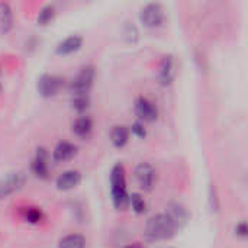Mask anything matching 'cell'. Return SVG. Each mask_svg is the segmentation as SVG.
<instances>
[{
	"instance_id": "6da1fadb",
	"label": "cell",
	"mask_w": 248,
	"mask_h": 248,
	"mask_svg": "<svg viewBox=\"0 0 248 248\" xmlns=\"http://www.w3.org/2000/svg\"><path fill=\"white\" fill-rule=\"evenodd\" d=\"M176 230L177 227L167 214H157L147 221L144 235L151 241H161L171 238Z\"/></svg>"
},
{
	"instance_id": "7a4b0ae2",
	"label": "cell",
	"mask_w": 248,
	"mask_h": 248,
	"mask_svg": "<svg viewBox=\"0 0 248 248\" xmlns=\"http://www.w3.org/2000/svg\"><path fill=\"white\" fill-rule=\"evenodd\" d=\"M110 193L113 206L116 209H125L129 203V196L126 192V173L122 164L113 166L110 171Z\"/></svg>"
},
{
	"instance_id": "3957f363",
	"label": "cell",
	"mask_w": 248,
	"mask_h": 248,
	"mask_svg": "<svg viewBox=\"0 0 248 248\" xmlns=\"http://www.w3.org/2000/svg\"><path fill=\"white\" fill-rule=\"evenodd\" d=\"M94 67L93 65H84L78 70V73L70 80L68 83V90L71 92V94H77V93H89V90L93 86V80H94Z\"/></svg>"
},
{
	"instance_id": "277c9868",
	"label": "cell",
	"mask_w": 248,
	"mask_h": 248,
	"mask_svg": "<svg viewBox=\"0 0 248 248\" xmlns=\"http://www.w3.org/2000/svg\"><path fill=\"white\" fill-rule=\"evenodd\" d=\"M64 87V77L58 74H42L38 78L36 89L42 97H52Z\"/></svg>"
},
{
	"instance_id": "5b68a950",
	"label": "cell",
	"mask_w": 248,
	"mask_h": 248,
	"mask_svg": "<svg viewBox=\"0 0 248 248\" xmlns=\"http://www.w3.org/2000/svg\"><path fill=\"white\" fill-rule=\"evenodd\" d=\"M26 183V174L22 171L9 173L0 179V199H4L16 192H19Z\"/></svg>"
},
{
	"instance_id": "8992f818",
	"label": "cell",
	"mask_w": 248,
	"mask_h": 248,
	"mask_svg": "<svg viewBox=\"0 0 248 248\" xmlns=\"http://www.w3.org/2000/svg\"><path fill=\"white\" fill-rule=\"evenodd\" d=\"M140 20L147 28H157L164 20V10L160 3H148L140 12Z\"/></svg>"
},
{
	"instance_id": "52a82bcc",
	"label": "cell",
	"mask_w": 248,
	"mask_h": 248,
	"mask_svg": "<svg viewBox=\"0 0 248 248\" xmlns=\"http://www.w3.org/2000/svg\"><path fill=\"white\" fill-rule=\"evenodd\" d=\"M135 179L145 192L151 190L155 182V170L150 163H140L135 169Z\"/></svg>"
},
{
	"instance_id": "ba28073f",
	"label": "cell",
	"mask_w": 248,
	"mask_h": 248,
	"mask_svg": "<svg viewBox=\"0 0 248 248\" xmlns=\"http://www.w3.org/2000/svg\"><path fill=\"white\" fill-rule=\"evenodd\" d=\"M135 112L140 116V119L147 121V122H153L158 116L157 106L145 96L137 97V100H135Z\"/></svg>"
},
{
	"instance_id": "9c48e42d",
	"label": "cell",
	"mask_w": 248,
	"mask_h": 248,
	"mask_svg": "<svg viewBox=\"0 0 248 248\" xmlns=\"http://www.w3.org/2000/svg\"><path fill=\"white\" fill-rule=\"evenodd\" d=\"M176 74V62L173 55H164L160 61L158 67V80L163 86H169Z\"/></svg>"
},
{
	"instance_id": "30bf717a",
	"label": "cell",
	"mask_w": 248,
	"mask_h": 248,
	"mask_svg": "<svg viewBox=\"0 0 248 248\" xmlns=\"http://www.w3.org/2000/svg\"><path fill=\"white\" fill-rule=\"evenodd\" d=\"M31 171L39 177V179H46L49 174V169H48V153L45 148H38L36 150V155L33 157L32 163H31Z\"/></svg>"
},
{
	"instance_id": "8fae6325",
	"label": "cell",
	"mask_w": 248,
	"mask_h": 248,
	"mask_svg": "<svg viewBox=\"0 0 248 248\" xmlns=\"http://www.w3.org/2000/svg\"><path fill=\"white\" fill-rule=\"evenodd\" d=\"M81 182V174L78 170H67L64 173H61L57 180H55V186L58 190L67 192L74 189L78 183Z\"/></svg>"
},
{
	"instance_id": "7c38bea8",
	"label": "cell",
	"mask_w": 248,
	"mask_h": 248,
	"mask_svg": "<svg viewBox=\"0 0 248 248\" xmlns=\"http://www.w3.org/2000/svg\"><path fill=\"white\" fill-rule=\"evenodd\" d=\"M83 45V38L80 35H70L67 38H64L61 42H58L55 52L60 55H68L73 54L76 51H78Z\"/></svg>"
},
{
	"instance_id": "4fadbf2b",
	"label": "cell",
	"mask_w": 248,
	"mask_h": 248,
	"mask_svg": "<svg viewBox=\"0 0 248 248\" xmlns=\"http://www.w3.org/2000/svg\"><path fill=\"white\" fill-rule=\"evenodd\" d=\"M166 214L171 218V221L174 222V225H176L177 228L183 227V225L187 222V219H189V212H187V209H186L182 203H179V202H171V203H169Z\"/></svg>"
},
{
	"instance_id": "5bb4252c",
	"label": "cell",
	"mask_w": 248,
	"mask_h": 248,
	"mask_svg": "<svg viewBox=\"0 0 248 248\" xmlns=\"http://www.w3.org/2000/svg\"><path fill=\"white\" fill-rule=\"evenodd\" d=\"M15 25L13 10L7 1H0V35H7Z\"/></svg>"
},
{
	"instance_id": "9a60e30c",
	"label": "cell",
	"mask_w": 248,
	"mask_h": 248,
	"mask_svg": "<svg viewBox=\"0 0 248 248\" xmlns=\"http://www.w3.org/2000/svg\"><path fill=\"white\" fill-rule=\"evenodd\" d=\"M77 153V147L68 141H60L52 150V158L55 161H67L74 157Z\"/></svg>"
},
{
	"instance_id": "2e32d148",
	"label": "cell",
	"mask_w": 248,
	"mask_h": 248,
	"mask_svg": "<svg viewBox=\"0 0 248 248\" xmlns=\"http://www.w3.org/2000/svg\"><path fill=\"white\" fill-rule=\"evenodd\" d=\"M129 128L125 125H115L110 131V140L112 144L118 148H122L126 145L128 140H129Z\"/></svg>"
},
{
	"instance_id": "e0dca14e",
	"label": "cell",
	"mask_w": 248,
	"mask_h": 248,
	"mask_svg": "<svg viewBox=\"0 0 248 248\" xmlns=\"http://www.w3.org/2000/svg\"><path fill=\"white\" fill-rule=\"evenodd\" d=\"M93 129V121L90 116H78L71 124V131L78 137H87Z\"/></svg>"
},
{
	"instance_id": "ac0fdd59",
	"label": "cell",
	"mask_w": 248,
	"mask_h": 248,
	"mask_svg": "<svg viewBox=\"0 0 248 248\" xmlns=\"http://www.w3.org/2000/svg\"><path fill=\"white\" fill-rule=\"evenodd\" d=\"M58 248H86V238L81 234H68L58 241Z\"/></svg>"
},
{
	"instance_id": "d6986e66",
	"label": "cell",
	"mask_w": 248,
	"mask_h": 248,
	"mask_svg": "<svg viewBox=\"0 0 248 248\" xmlns=\"http://www.w3.org/2000/svg\"><path fill=\"white\" fill-rule=\"evenodd\" d=\"M20 215L29 224H39L44 219V212L39 208H35V206L22 208L20 209Z\"/></svg>"
},
{
	"instance_id": "ffe728a7",
	"label": "cell",
	"mask_w": 248,
	"mask_h": 248,
	"mask_svg": "<svg viewBox=\"0 0 248 248\" xmlns=\"http://www.w3.org/2000/svg\"><path fill=\"white\" fill-rule=\"evenodd\" d=\"M71 108L78 110V112H84L89 106H90V96L89 93H77V94H71Z\"/></svg>"
},
{
	"instance_id": "44dd1931",
	"label": "cell",
	"mask_w": 248,
	"mask_h": 248,
	"mask_svg": "<svg viewBox=\"0 0 248 248\" xmlns=\"http://www.w3.org/2000/svg\"><path fill=\"white\" fill-rule=\"evenodd\" d=\"M54 17H55V6H54V4H45V6L39 10V13H38V16H36V22H38V25L45 26V25H48L49 22H52Z\"/></svg>"
},
{
	"instance_id": "7402d4cb",
	"label": "cell",
	"mask_w": 248,
	"mask_h": 248,
	"mask_svg": "<svg viewBox=\"0 0 248 248\" xmlns=\"http://www.w3.org/2000/svg\"><path fill=\"white\" fill-rule=\"evenodd\" d=\"M129 203H131L135 214H144L145 209H147V203H145L144 198L140 193H132L129 196Z\"/></svg>"
},
{
	"instance_id": "603a6c76",
	"label": "cell",
	"mask_w": 248,
	"mask_h": 248,
	"mask_svg": "<svg viewBox=\"0 0 248 248\" xmlns=\"http://www.w3.org/2000/svg\"><path fill=\"white\" fill-rule=\"evenodd\" d=\"M129 132H132L138 138H144L147 135V129H145V126H144L142 122H134L132 126H131V129H129Z\"/></svg>"
},
{
	"instance_id": "cb8c5ba5",
	"label": "cell",
	"mask_w": 248,
	"mask_h": 248,
	"mask_svg": "<svg viewBox=\"0 0 248 248\" xmlns=\"http://www.w3.org/2000/svg\"><path fill=\"white\" fill-rule=\"evenodd\" d=\"M234 231H235V234H237L238 237H241V238H246L248 234L247 222H246V221H241V222H238V224L235 225Z\"/></svg>"
},
{
	"instance_id": "d4e9b609",
	"label": "cell",
	"mask_w": 248,
	"mask_h": 248,
	"mask_svg": "<svg viewBox=\"0 0 248 248\" xmlns=\"http://www.w3.org/2000/svg\"><path fill=\"white\" fill-rule=\"evenodd\" d=\"M124 248H144L140 243H134V244H129V246H125Z\"/></svg>"
},
{
	"instance_id": "484cf974",
	"label": "cell",
	"mask_w": 248,
	"mask_h": 248,
	"mask_svg": "<svg viewBox=\"0 0 248 248\" xmlns=\"http://www.w3.org/2000/svg\"><path fill=\"white\" fill-rule=\"evenodd\" d=\"M164 248H173V247H164Z\"/></svg>"
},
{
	"instance_id": "4316f807",
	"label": "cell",
	"mask_w": 248,
	"mask_h": 248,
	"mask_svg": "<svg viewBox=\"0 0 248 248\" xmlns=\"http://www.w3.org/2000/svg\"><path fill=\"white\" fill-rule=\"evenodd\" d=\"M0 89H1V86H0Z\"/></svg>"
}]
</instances>
